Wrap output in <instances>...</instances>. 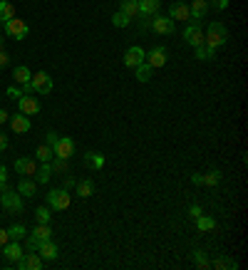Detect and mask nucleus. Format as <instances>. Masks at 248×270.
I'll use <instances>...</instances> for the list:
<instances>
[{
  "label": "nucleus",
  "mask_w": 248,
  "mask_h": 270,
  "mask_svg": "<svg viewBox=\"0 0 248 270\" xmlns=\"http://www.w3.org/2000/svg\"><path fill=\"white\" fill-rule=\"evenodd\" d=\"M8 60H10V57H8V55H5V50H2V52H0V67H5V65H8Z\"/></svg>",
  "instance_id": "8fccbe9b"
},
{
  "label": "nucleus",
  "mask_w": 248,
  "mask_h": 270,
  "mask_svg": "<svg viewBox=\"0 0 248 270\" xmlns=\"http://www.w3.org/2000/svg\"><path fill=\"white\" fill-rule=\"evenodd\" d=\"M5 179H8V169H5V166L0 164V191L5 189Z\"/></svg>",
  "instance_id": "37998d69"
},
{
  "label": "nucleus",
  "mask_w": 248,
  "mask_h": 270,
  "mask_svg": "<svg viewBox=\"0 0 248 270\" xmlns=\"http://www.w3.org/2000/svg\"><path fill=\"white\" fill-rule=\"evenodd\" d=\"M0 203H2V208L10 211V213H22V199H20V194L10 191L8 186L0 191Z\"/></svg>",
  "instance_id": "39448f33"
},
{
  "label": "nucleus",
  "mask_w": 248,
  "mask_h": 270,
  "mask_svg": "<svg viewBox=\"0 0 248 270\" xmlns=\"http://www.w3.org/2000/svg\"><path fill=\"white\" fill-rule=\"evenodd\" d=\"M92 194H94V184H92L90 179H84V181L77 184V196H80V199H90Z\"/></svg>",
  "instance_id": "a878e982"
},
{
  "label": "nucleus",
  "mask_w": 248,
  "mask_h": 270,
  "mask_svg": "<svg viewBox=\"0 0 248 270\" xmlns=\"http://www.w3.org/2000/svg\"><path fill=\"white\" fill-rule=\"evenodd\" d=\"M2 149H8V136L0 132V151H2Z\"/></svg>",
  "instance_id": "09e8293b"
},
{
  "label": "nucleus",
  "mask_w": 248,
  "mask_h": 270,
  "mask_svg": "<svg viewBox=\"0 0 248 270\" xmlns=\"http://www.w3.org/2000/svg\"><path fill=\"white\" fill-rule=\"evenodd\" d=\"M18 109L22 112V114H28V117H32V114H38L40 112V102L32 97V92L30 94H22L20 99H18Z\"/></svg>",
  "instance_id": "6e6552de"
},
{
  "label": "nucleus",
  "mask_w": 248,
  "mask_h": 270,
  "mask_svg": "<svg viewBox=\"0 0 248 270\" xmlns=\"http://www.w3.org/2000/svg\"><path fill=\"white\" fill-rule=\"evenodd\" d=\"M152 27H154L156 35H172L174 32V20L169 15H156L154 22H152Z\"/></svg>",
  "instance_id": "9d476101"
},
{
  "label": "nucleus",
  "mask_w": 248,
  "mask_h": 270,
  "mask_svg": "<svg viewBox=\"0 0 248 270\" xmlns=\"http://www.w3.org/2000/svg\"><path fill=\"white\" fill-rule=\"evenodd\" d=\"M136 5H139V15H154L162 2L159 0H136Z\"/></svg>",
  "instance_id": "aec40b11"
},
{
  "label": "nucleus",
  "mask_w": 248,
  "mask_h": 270,
  "mask_svg": "<svg viewBox=\"0 0 248 270\" xmlns=\"http://www.w3.org/2000/svg\"><path fill=\"white\" fill-rule=\"evenodd\" d=\"M194 261H196V266L201 270H206V268H211V263H208V258H206V253H201V251H196L194 253Z\"/></svg>",
  "instance_id": "f704fd0d"
},
{
  "label": "nucleus",
  "mask_w": 248,
  "mask_h": 270,
  "mask_svg": "<svg viewBox=\"0 0 248 270\" xmlns=\"http://www.w3.org/2000/svg\"><path fill=\"white\" fill-rule=\"evenodd\" d=\"M50 176H52V166H50V161H48V164H42V166H38L35 179H38L40 184H48V181H50Z\"/></svg>",
  "instance_id": "bb28decb"
},
{
  "label": "nucleus",
  "mask_w": 248,
  "mask_h": 270,
  "mask_svg": "<svg viewBox=\"0 0 248 270\" xmlns=\"http://www.w3.org/2000/svg\"><path fill=\"white\" fill-rule=\"evenodd\" d=\"M72 186H74V179H72V176H67V179H64V184H62V189H67V191H70Z\"/></svg>",
  "instance_id": "de8ad7c7"
},
{
  "label": "nucleus",
  "mask_w": 248,
  "mask_h": 270,
  "mask_svg": "<svg viewBox=\"0 0 248 270\" xmlns=\"http://www.w3.org/2000/svg\"><path fill=\"white\" fill-rule=\"evenodd\" d=\"M35 218H38V223H50L52 213H50V208H48V206H42V208H38V211H35Z\"/></svg>",
  "instance_id": "72a5a7b5"
},
{
  "label": "nucleus",
  "mask_w": 248,
  "mask_h": 270,
  "mask_svg": "<svg viewBox=\"0 0 248 270\" xmlns=\"http://www.w3.org/2000/svg\"><path fill=\"white\" fill-rule=\"evenodd\" d=\"M84 166H87V169H102V166H104V156L90 151V154H84Z\"/></svg>",
  "instance_id": "412c9836"
},
{
  "label": "nucleus",
  "mask_w": 248,
  "mask_h": 270,
  "mask_svg": "<svg viewBox=\"0 0 248 270\" xmlns=\"http://www.w3.org/2000/svg\"><path fill=\"white\" fill-rule=\"evenodd\" d=\"M134 72H136V79H139V82H149V77H152L154 67H149L146 62H142L139 67H134Z\"/></svg>",
  "instance_id": "7c9ffc66"
},
{
  "label": "nucleus",
  "mask_w": 248,
  "mask_h": 270,
  "mask_svg": "<svg viewBox=\"0 0 248 270\" xmlns=\"http://www.w3.org/2000/svg\"><path fill=\"white\" fill-rule=\"evenodd\" d=\"M191 181H194V186H204V176H201V174H194Z\"/></svg>",
  "instance_id": "49530a36"
},
{
  "label": "nucleus",
  "mask_w": 248,
  "mask_h": 270,
  "mask_svg": "<svg viewBox=\"0 0 248 270\" xmlns=\"http://www.w3.org/2000/svg\"><path fill=\"white\" fill-rule=\"evenodd\" d=\"M35 159H38V161H42V164H48V161H52V159H55V151H52L48 144H42V146H38Z\"/></svg>",
  "instance_id": "393cba45"
},
{
  "label": "nucleus",
  "mask_w": 248,
  "mask_h": 270,
  "mask_svg": "<svg viewBox=\"0 0 248 270\" xmlns=\"http://www.w3.org/2000/svg\"><path fill=\"white\" fill-rule=\"evenodd\" d=\"M25 248H28V251H30V253H35V251H38V248H40V241H38V238H32V236H30V238H28V241H25Z\"/></svg>",
  "instance_id": "58836bf2"
},
{
  "label": "nucleus",
  "mask_w": 248,
  "mask_h": 270,
  "mask_svg": "<svg viewBox=\"0 0 248 270\" xmlns=\"http://www.w3.org/2000/svg\"><path fill=\"white\" fill-rule=\"evenodd\" d=\"M169 17L176 22V20H191V12H188V5H186L184 0H176L174 5H172V10H169Z\"/></svg>",
  "instance_id": "2eb2a0df"
},
{
  "label": "nucleus",
  "mask_w": 248,
  "mask_h": 270,
  "mask_svg": "<svg viewBox=\"0 0 248 270\" xmlns=\"http://www.w3.org/2000/svg\"><path fill=\"white\" fill-rule=\"evenodd\" d=\"M214 7L216 10H226L228 7V0H214Z\"/></svg>",
  "instance_id": "c03bdc74"
},
{
  "label": "nucleus",
  "mask_w": 248,
  "mask_h": 270,
  "mask_svg": "<svg viewBox=\"0 0 248 270\" xmlns=\"http://www.w3.org/2000/svg\"><path fill=\"white\" fill-rule=\"evenodd\" d=\"M52 151H55L58 159H70V156L74 154V139H70V136H60Z\"/></svg>",
  "instance_id": "1a4fd4ad"
},
{
  "label": "nucleus",
  "mask_w": 248,
  "mask_h": 270,
  "mask_svg": "<svg viewBox=\"0 0 248 270\" xmlns=\"http://www.w3.org/2000/svg\"><path fill=\"white\" fill-rule=\"evenodd\" d=\"M218 181H221V174H218V171H211V174L204 176V184H206V186H216Z\"/></svg>",
  "instance_id": "e433bc0d"
},
{
  "label": "nucleus",
  "mask_w": 248,
  "mask_h": 270,
  "mask_svg": "<svg viewBox=\"0 0 248 270\" xmlns=\"http://www.w3.org/2000/svg\"><path fill=\"white\" fill-rule=\"evenodd\" d=\"M2 253H5V258H8V261L18 263V261L22 258V246H20L18 241H8V243L2 246Z\"/></svg>",
  "instance_id": "dca6fc26"
},
{
  "label": "nucleus",
  "mask_w": 248,
  "mask_h": 270,
  "mask_svg": "<svg viewBox=\"0 0 248 270\" xmlns=\"http://www.w3.org/2000/svg\"><path fill=\"white\" fill-rule=\"evenodd\" d=\"M70 203H72V196H70V191L67 189H52L50 194H48V208L52 211H64V208H70Z\"/></svg>",
  "instance_id": "f03ea898"
},
{
  "label": "nucleus",
  "mask_w": 248,
  "mask_h": 270,
  "mask_svg": "<svg viewBox=\"0 0 248 270\" xmlns=\"http://www.w3.org/2000/svg\"><path fill=\"white\" fill-rule=\"evenodd\" d=\"M45 139H48V146H50V149H55V144H58V139H60V136L55 134V132H48Z\"/></svg>",
  "instance_id": "a19ab883"
},
{
  "label": "nucleus",
  "mask_w": 248,
  "mask_h": 270,
  "mask_svg": "<svg viewBox=\"0 0 248 270\" xmlns=\"http://www.w3.org/2000/svg\"><path fill=\"white\" fill-rule=\"evenodd\" d=\"M122 12L129 17V20H134V17L139 15V5H136V0H122Z\"/></svg>",
  "instance_id": "cd10ccee"
},
{
  "label": "nucleus",
  "mask_w": 248,
  "mask_h": 270,
  "mask_svg": "<svg viewBox=\"0 0 248 270\" xmlns=\"http://www.w3.org/2000/svg\"><path fill=\"white\" fill-rule=\"evenodd\" d=\"M28 87H30V92H38V94H50V92H52V79H50V74H48V72H35V74L30 77Z\"/></svg>",
  "instance_id": "7ed1b4c3"
},
{
  "label": "nucleus",
  "mask_w": 248,
  "mask_h": 270,
  "mask_svg": "<svg viewBox=\"0 0 248 270\" xmlns=\"http://www.w3.org/2000/svg\"><path fill=\"white\" fill-rule=\"evenodd\" d=\"M8 241H10V236H8V231H5V228H0V248H2V246H5Z\"/></svg>",
  "instance_id": "a18cd8bd"
},
{
  "label": "nucleus",
  "mask_w": 248,
  "mask_h": 270,
  "mask_svg": "<svg viewBox=\"0 0 248 270\" xmlns=\"http://www.w3.org/2000/svg\"><path fill=\"white\" fill-rule=\"evenodd\" d=\"M216 270H236L238 268V263L234 261V258H226V256H221V258H214V263H211Z\"/></svg>",
  "instance_id": "5701e85b"
},
{
  "label": "nucleus",
  "mask_w": 248,
  "mask_h": 270,
  "mask_svg": "<svg viewBox=\"0 0 248 270\" xmlns=\"http://www.w3.org/2000/svg\"><path fill=\"white\" fill-rule=\"evenodd\" d=\"M15 171H18L20 176H35V171H38V164H35V159H30V156H22V159H15Z\"/></svg>",
  "instance_id": "f8f14e48"
},
{
  "label": "nucleus",
  "mask_w": 248,
  "mask_h": 270,
  "mask_svg": "<svg viewBox=\"0 0 248 270\" xmlns=\"http://www.w3.org/2000/svg\"><path fill=\"white\" fill-rule=\"evenodd\" d=\"M188 216H191V218H198V216H201V206H198V203H194V206L188 208Z\"/></svg>",
  "instance_id": "79ce46f5"
},
{
  "label": "nucleus",
  "mask_w": 248,
  "mask_h": 270,
  "mask_svg": "<svg viewBox=\"0 0 248 270\" xmlns=\"http://www.w3.org/2000/svg\"><path fill=\"white\" fill-rule=\"evenodd\" d=\"M18 268L20 270H40L42 268V258L38 256V251H35V253H28V256H22V258L18 261Z\"/></svg>",
  "instance_id": "4468645a"
},
{
  "label": "nucleus",
  "mask_w": 248,
  "mask_h": 270,
  "mask_svg": "<svg viewBox=\"0 0 248 270\" xmlns=\"http://www.w3.org/2000/svg\"><path fill=\"white\" fill-rule=\"evenodd\" d=\"M50 166H52V171H64V169H67V159H58V156H55V161H50Z\"/></svg>",
  "instance_id": "4c0bfd02"
},
{
  "label": "nucleus",
  "mask_w": 248,
  "mask_h": 270,
  "mask_svg": "<svg viewBox=\"0 0 248 270\" xmlns=\"http://www.w3.org/2000/svg\"><path fill=\"white\" fill-rule=\"evenodd\" d=\"M8 97H10V99H20V97H22V89L12 84V87H8Z\"/></svg>",
  "instance_id": "ea45409f"
},
{
  "label": "nucleus",
  "mask_w": 248,
  "mask_h": 270,
  "mask_svg": "<svg viewBox=\"0 0 248 270\" xmlns=\"http://www.w3.org/2000/svg\"><path fill=\"white\" fill-rule=\"evenodd\" d=\"M184 40L191 45V47H201L204 45V30H201V20H194L188 22L184 30Z\"/></svg>",
  "instance_id": "423d86ee"
},
{
  "label": "nucleus",
  "mask_w": 248,
  "mask_h": 270,
  "mask_svg": "<svg viewBox=\"0 0 248 270\" xmlns=\"http://www.w3.org/2000/svg\"><path fill=\"white\" fill-rule=\"evenodd\" d=\"M2 30H5V35H10V37H15V40H25L28 32H30V27L25 25V20H18V17L5 20V22H2Z\"/></svg>",
  "instance_id": "20e7f679"
},
{
  "label": "nucleus",
  "mask_w": 248,
  "mask_h": 270,
  "mask_svg": "<svg viewBox=\"0 0 248 270\" xmlns=\"http://www.w3.org/2000/svg\"><path fill=\"white\" fill-rule=\"evenodd\" d=\"M10 127H12L15 134H28V132H30V119H28V114H22V112L12 114V117H10Z\"/></svg>",
  "instance_id": "ddd939ff"
},
{
  "label": "nucleus",
  "mask_w": 248,
  "mask_h": 270,
  "mask_svg": "<svg viewBox=\"0 0 248 270\" xmlns=\"http://www.w3.org/2000/svg\"><path fill=\"white\" fill-rule=\"evenodd\" d=\"M0 52H2V35H0Z\"/></svg>",
  "instance_id": "603ef678"
},
{
  "label": "nucleus",
  "mask_w": 248,
  "mask_h": 270,
  "mask_svg": "<svg viewBox=\"0 0 248 270\" xmlns=\"http://www.w3.org/2000/svg\"><path fill=\"white\" fill-rule=\"evenodd\" d=\"M8 119H10V117H8V112H5V109H0V124H2V122H8Z\"/></svg>",
  "instance_id": "3c124183"
},
{
  "label": "nucleus",
  "mask_w": 248,
  "mask_h": 270,
  "mask_svg": "<svg viewBox=\"0 0 248 270\" xmlns=\"http://www.w3.org/2000/svg\"><path fill=\"white\" fill-rule=\"evenodd\" d=\"M18 194L20 196H35V181H30V179H22L20 181V186H18Z\"/></svg>",
  "instance_id": "c85d7f7f"
},
{
  "label": "nucleus",
  "mask_w": 248,
  "mask_h": 270,
  "mask_svg": "<svg viewBox=\"0 0 248 270\" xmlns=\"http://www.w3.org/2000/svg\"><path fill=\"white\" fill-rule=\"evenodd\" d=\"M30 77H32V72H30V67H25V65H20V67L12 69V79H15L18 84H28Z\"/></svg>",
  "instance_id": "4be33fe9"
},
{
  "label": "nucleus",
  "mask_w": 248,
  "mask_h": 270,
  "mask_svg": "<svg viewBox=\"0 0 248 270\" xmlns=\"http://www.w3.org/2000/svg\"><path fill=\"white\" fill-rule=\"evenodd\" d=\"M188 12H191L194 20H204L206 12H208V0H194V2L188 5Z\"/></svg>",
  "instance_id": "a211bd4d"
},
{
  "label": "nucleus",
  "mask_w": 248,
  "mask_h": 270,
  "mask_svg": "<svg viewBox=\"0 0 248 270\" xmlns=\"http://www.w3.org/2000/svg\"><path fill=\"white\" fill-rule=\"evenodd\" d=\"M226 40H228V30H226V25L224 22H211L208 25V30H206V35H204V45H208V47H221V45H226Z\"/></svg>",
  "instance_id": "f257e3e1"
},
{
  "label": "nucleus",
  "mask_w": 248,
  "mask_h": 270,
  "mask_svg": "<svg viewBox=\"0 0 248 270\" xmlns=\"http://www.w3.org/2000/svg\"><path fill=\"white\" fill-rule=\"evenodd\" d=\"M112 22H114L117 27H126V25H129V17H126L122 10H120V12H114V15H112Z\"/></svg>",
  "instance_id": "c9c22d12"
},
{
  "label": "nucleus",
  "mask_w": 248,
  "mask_h": 270,
  "mask_svg": "<svg viewBox=\"0 0 248 270\" xmlns=\"http://www.w3.org/2000/svg\"><path fill=\"white\" fill-rule=\"evenodd\" d=\"M149 67H164L166 65V47H152V52L144 57Z\"/></svg>",
  "instance_id": "9b49d317"
},
{
  "label": "nucleus",
  "mask_w": 248,
  "mask_h": 270,
  "mask_svg": "<svg viewBox=\"0 0 248 270\" xmlns=\"http://www.w3.org/2000/svg\"><path fill=\"white\" fill-rule=\"evenodd\" d=\"M10 17H15V7H12V2L0 0V22H5V20H10Z\"/></svg>",
  "instance_id": "c756f323"
},
{
  "label": "nucleus",
  "mask_w": 248,
  "mask_h": 270,
  "mask_svg": "<svg viewBox=\"0 0 248 270\" xmlns=\"http://www.w3.org/2000/svg\"><path fill=\"white\" fill-rule=\"evenodd\" d=\"M32 238H38L40 243L42 241H50L52 238V231H50V223H38L35 228H32V233H30Z\"/></svg>",
  "instance_id": "6ab92c4d"
},
{
  "label": "nucleus",
  "mask_w": 248,
  "mask_h": 270,
  "mask_svg": "<svg viewBox=\"0 0 248 270\" xmlns=\"http://www.w3.org/2000/svg\"><path fill=\"white\" fill-rule=\"evenodd\" d=\"M194 50H196V60H214V55H216V50L208 47V45H201V47H194Z\"/></svg>",
  "instance_id": "2f4dec72"
},
{
  "label": "nucleus",
  "mask_w": 248,
  "mask_h": 270,
  "mask_svg": "<svg viewBox=\"0 0 248 270\" xmlns=\"http://www.w3.org/2000/svg\"><path fill=\"white\" fill-rule=\"evenodd\" d=\"M8 236H10V241H20V238H25V236H28V231H25V226L15 223V226H10V228H8Z\"/></svg>",
  "instance_id": "473e14b6"
},
{
  "label": "nucleus",
  "mask_w": 248,
  "mask_h": 270,
  "mask_svg": "<svg viewBox=\"0 0 248 270\" xmlns=\"http://www.w3.org/2000/svg\"><path fill=\"white\" fill-rule=\"evenodd\" d=\"M144 57H146V52L139 47V45H132L126 52H124V65L129 69H134V67H139L142 62H144Z\"/></svg>",
  "instance_id": "0eeeda50"
},
{
  "label": "nucleus",
  "mask_w": 248,
  "mask_h": 270,
  "mask_svg": "<svg viewBox=\"0 0 248 270\" xmlns=\"http://www.w3.org/2000/svg\"><path fill=\"white\" fill-rule=\"evenodd\" d=\"M58 253H60V251H58V246L52 243V238H50V241H42L40 248H38V256H40L42 261H55Z\"/></svg>",
  "instance_id": "f3484780"
},
{
  "label": "nucleus",
  "mask_w": 248,
  "mask_h": 270,
  "mask_svg": "<svg viewBox=\"0 0 248 270\" xmlns=\"http://www.w3.org/2000/svg\"><path fill=\"white\" fill-rule=\"evenodd\" d=\"M194 221H196V228H198L201 233H206V231H214V228H216V221H214L211 216H204V213H201V216H198V218H194Z\"/></svg>",
  "instance_id": "b1692460"
}]
</instances>
